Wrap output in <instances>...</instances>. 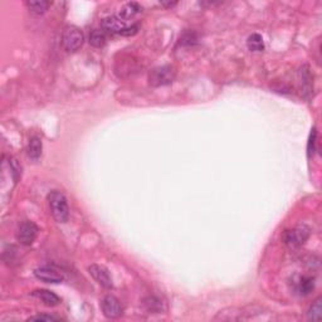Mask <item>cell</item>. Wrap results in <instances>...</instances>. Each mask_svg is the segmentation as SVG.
<instances>
[{
	"mask_svg": "<svg viewBox=\"0 0 322 322\" xmlns=\"http://www.w3.org/2000/svg\"><path fill=\"white\" fill-rule=\"evenodd\" d=\"M48 204L53 218L58 223H66L70 219V208L67 199L61 192L53 190L48 194Z\"/></svg>",
	"mask_w": 322,
	"mask_h": 322,
	"instance_id": "6da1fadb",
	"label": "cell"
},
{
	"mask_svg": "<svg viewBox=\"0 0 322 322\" xmlns=\"http://www.w3.org/2000/svg\"><path fill=\"white\" fill-rule=\"evenodd\" d=\"M102 29L111 34H120V36L123 37H130L139 32V25H127L126 22H123L122 19H120L119 17L112 15V17H107L102 20Z\"/></svg>",
	"mask_w": 322,
	"mask_h": 322,
	"instance_id": "7a4b0ae2",
	"label": "cell"
},
{
	"mask_svg": "<svg viewBox=\"0 0 322 322\" xmlns=\"http://www.w3.org/2000/svg\"><path fill=\"white\" fill-rule=\"evenodd\" d=\"M175 68L171 66L156 67L149 73V82L153 87H161L172 83L175 80Z\"/></svg>",
	"mask_w": 322,
	"mask_h": 322,
	"instance_id": "3957f363",
	"label": "cell"
},
{
	"mask_svg": "<svg viewBox=\"0 0 322 322\" xmlns=\"http://www.w3.org/2000/svg\"><path fill=\"white\" fill-rule=\"evenodd\" d=\"M84 37L82 31L75 25H68L62 36V44L68 52H77L83 44Z\"/></svg>",
	"mask_w": 322,
	"mask_h": 322,
	"instance_id": "277c9868",
	"label": "cell"
},
{
	"mask_svg": "<svg viewBox=\"0 0 322 322\" xmlns=\"http://www.w3.org/2000/svg\"><path fill=\"white\" fill-rule=\"evenodd\" d=\"M37 234H38V227L33 222L25 220L19 225L17 232V239L20 244L31 245L36 241Z\"/></svg>",
	"mask_w": 322,
	"mask_h": 322,
	"instance_id": "5b68a950",
	"label": "cell"
},
{
	"mask_svg": "<svg viewBox=\"0 0 322 322\" xmlns=\"http://www.w3.org/2000/svg\"><path fill=\"white\" fill-rule=\"evenodd\" d=\"M102 312L107 319H117L122 315V305L120 300L112 294H107L101 303Z\"/></svg>",
	"mask_w": 322,
	"mask_h": 322,
	"instance_id": "8992f818",
	"label": "cell"
},
{
	"mask_svg": "<svg viewBox=\"0 0 322 322\" xmlns=\"http://www.w3.org/2000/svg\"><path fill=\"white\" fill-rule=\"evenodd\" d=\"M34 276L39 281L45 282V283H61L64 278L63 275L58 270L50 266H43L37 268L34 271Z\"/></svg>",
	"mask_w": 322,
	"mask_h": 322,
	"instance_id": "52a82bcc",
	"label": "cell"
},
{
	"mask_svg": "<svg viewBox=\"0 0 322 322\" xmlns=\"http://www.w3.org/2000/svg\"><path fill=\"white\" fill-rule=\"evenodd\" d=\"M88 273L92 276V278L101 284L105 288H111L112 287V278L110 276L109 271L106 270L103 266L100 264H92L88 267Z\"/></svg>",
	"mask_w": 322,
	"mask_h": 322,
	"instance_id": "ba28073f",
	"label": "cell"
},
{
	"mask_svg": "<svg viewBox=\"0 0 322 322\" xmlns=\"http://www.w3.org/2000/svg\"><path fill=\"white\" fill-rule=\"evenodd\" d=\"M310 231L306 227H298L293 231H288L284 234V242L291 247H298V245L303 244L306 239L308 238Z\"/></svg>",
	"mask_w": 322,
	"mask_h": 322,
	"instance_id": "9c48e42d",
	"label": "cell"
},
{
	"mask_svg": "<svg viewBox=\"0 0 322 322\" xmlns=\"http://www.w3.org/2000/svg\"><path fill=\"white\" fill-rule=\"evenodd\" d=\"M32 296L40 300L45 306H49V307H54V306L61 303V298L56 293H53L52 291H48V289H37V291L32 292Z\"/></svg>",
	"mask_w": 322,
	"mask_h": 322,
	"instance_id": "30bf717a",
	"label": "cell"
},
{
	"mask_svg": "<svg viewBox=\"0 0 322 322\" xmlns=\"http://www.w3.org/2000/svg\"><path fill=\"white\" fill-rule=\"evenodd\" d=\"M141 10H142V8L140 4L135 3V1H132V3H127V4H125L122 8L120 9L119 18L120 19H122L123 22H127V20L135 18V15L139 14Z\"/></svg>",
	"mask_w": 322,
	"mask_h": 322,
	"instance_id": "8fae6325",
	"label": "cell"
},
{
	"mask_svg": "<svg viewBox=\"0 0 322 322\" xmlns=\"http://www.w3.org/2000/svg\"><path fill=\"white\" fill-rule=\"evenodd\" d=\"M315 288V280L312 277H307V276H303V277L298 278V281L296 282V292L301 296H307V294L311 293Z\"/></svg>",
	"mask_w": 322,
	"mask_h": 322,
	"instance_id": "7c38bea8",
	"label": "cell"
},
{
	"mask_svg": "<svg viewBox=\"0 0 322 322\" xmlns=\"http://www.w3.org/2000/svg\"><path fill=\"white\" fill-rule=\"evenodd\" d=\"M25 5L28 6L29 10L34 14H44L45 11L49 9V6L52 5L50 1H45V0H33V1H27Z\"/></svg>",
	"mask_w": 322,
	"mask_h": 322,
	"instance_id": "4fadbf2b",
	"label": "cell"
},
{
	"mask_svg": "<svg viewBox=\"0 0 322 322\" xmlns=\"http://www.w3.org/2000/svg\"><path fill=\"white\" fill-rule=\"evenodd\" d=\"M28 155L33 160H38L42 155V140L39 139L38 136H33L29 140Z\"/></svg>",
	"mask_w": 322,
	"mask_h": 322,
	"instance_id": "5bb4252c",
	"label": "cell"
},
{
	"mask_svg": "<svg viewBox=\"0 0 322 322\" xmlns=\"http://www.w3.org/2000/svg\"><path fill=\"white\" fill-rule=\"evenodd\" d=\"M88 42L92 47L95 48H102L106 44V34L103 31L100 29H95L92 31L88 36Z\"/></svg>",
	"mask_w": 322,
	"mask_h": 322,
	"instance_id": "9a60e30c",
	"label": "cell"
},
{
	"mask_svg": "<svg viewBox=\"0 0 322 322\" xmlns=\"http://www.w3.org/2000/svg\"><path fill=\"white\" fill-rule=\"evenodd\" d=\"M247 45L248 49L252 50V52H262V50L264 49L263 38H262V36H259V34L257 33L252 34V36L248 37Z\"/></svg>",
	"mask_w": 322,
	"mask_h": 322,
	"instance_id": "2e32d148",
	"label": "cell"
},
{
	"mask_svg": "<svg viewBox=\"0 0 322 322\" xmlns=\"http://www.w3.org/2000/svg\"><path fill=\"white\" fill-rule=\"evenodd\" d=\"M321 301H322L321 297L316 298V300H315V302L311 305V307L308 308V311H307L308 320H314V321H317V320L321 319V312H322Z\"/></svg>",
	"mask_w": 322,
	"mask_h": 322,
	"instance_id": "e0dca14e",
	"label": "cell"
},
{
	"mask_svg": "<svg viewBox=\"0 0 322 322\" xmlns=\"http://www.w3.org/2000/svg\"><path fill=\"white\" fill-rule=\"evenodd\" d=\"M145 306L149 311L154 312V314H159L162 311V302L155 297H149L145 300Z\"/></svg>",
	"mask_w": 322,
	"mask_h": 322,
	"instance_id": "ac0fdd59",
	"label": "cell"
},
{
	"mask_svg": "<svg viewBox=\"0 0 322 322\" xmlns=\"http://www.w3.org/2000/svg\"><path fill=\"white\" fill-rule=\"evenodd\" d=\"M300 73H301V77H302L301 83H302V87L305 88V92H311L312 80H311V75H310V72H308V67L305 66L303 68H301Z\"/></svg>",
	"mask_w": 322,
	"mask_h": 322,
	"instance_id": "d6986e66",
	"label": "cell"
},
{
	"mask_svg": "<svg viewBox=\"0 0 322 322\" xmlns=\"http://www.w3.org/2000/svg\"><path fill=\"white\" fill-rule=\"evenodd\" d=\"M29 321H58L59 317L53 316V315H37V316L29 317Z\"/></svg>",
	"mask_w": 322,
	"mask_h": 322,
	"instance_id": "ffe728a7",
	"label": "cell"
},
{
	"mask_svg": "<svg viewBox=\"0 0 322 322\" xmlns=\"http://www.w3.org/2000/svg\"><path fill=\"white\" fill-rule=\"evenodd\" d=\"M315 142H316V130H312L311 137H310V141H308V156H312L315 153Z\"/></svg>",
	"mask_w": 322,
	"mask_h": 322,
	"instance_id": "44dd1931",
	"label": "cell"
},
{
	"mask_svg": "<svg viewBox=\"0 0 322 322\" xmlns=\"http://www.w3.org/2000/svg\"><path fill=\"white\" fill-rule=\"evenodd\" d=\"M176 4H178V3H176V1H172V3H171V1H167V3H165V1H162V3H161V5H162V6H167V8H171V6H175Z\"/></svg>",
	"mask_w": 322,
	"mask_h": 322,
	"instance_id": "7402d4cb",
	"label": "cell"
}]
</instances>
